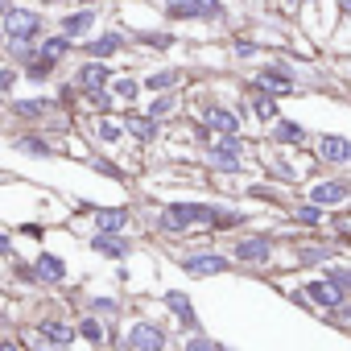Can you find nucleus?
I'll return each instance as SVG.
<instances>
[{
	"instance_id": "nucleus-1",
	"label": "nucleus",
	"mask_w": 351,
	"mask_h": 351,
	"mask_svg": "<svg viewBox=\"0 0 351 351\" xmlns=\"http://www.w3.org/2000/svg\"><path fill=\"white\" fill-rule=\"evenodd\" d=\"M157 13L169 25H228L223 0H157Z\"/></svg>"
},
{
	"instance_id": "nucleus-2",
	"label": "nucleus",
	"mask_w": 351,
	"mask_h": 351,
	"mask_svg": "<svg viewBox=\"0 0 351 351\" xmlns=\"http://www.w3.org/2000/svg\"><path fill=\"white\" fill-rule=\"evenodd\" d=\"M248 91H265V95L285 99V95H298L302 91V75H298V66L285 54H277V58L256 62V71L248 75Z\"/></svg>"
},
{
	"instance_id": "nucleus-3",
	"label": "nucleus",
	"mask_w": 351,
	"mask_h": 351,
	"mask_svg": "<svg viewBox=\"0 0 351 351\" xmlns=\"http://www.w3.org/2000/svg\"><path fill=\"white\" fill-rule=\"evenodd\" d=\"M50 29H54V21L46 17V9L25 5V0H17V5L0 17V38H5V42H38Z\"/></svg>"
},
{
	"instance_id": "nucleus-4",
	"label": "nucleus",
	"mask_w": 351,
	"mask_h": 351,
	"mask_svg": "<svg viewBox=\"0 0 351 351\" xmlns=\"http://www.w3.org/2000/svg\"><path fill=\"white\" fill-rule=\"evenodd\" d=\"M186 116L199 120V124H207L215 136H236V132H244V120H248L244 104H223V99H203Z\"/></svg>"
},
{
	"instance_id": "nucleus-5",
	"label": "nucleus",
	"mask_w": 351,
	"mask_h": 351,
	"mask_svg": "<svg viewBox=\"0 0 351 351\" xmlns=\"http://www.w3.org/2000/svg\"><path fill=\"white\" fill-rule=\"evenodd\" d=\"M5 112H9V120H13L17 128H42V124H46V116H50V112H58V104H54V95L34 91V95H13Z\"/></svg>"
},
{
	"instance_id": "nucleus-6",
	"label": "nucleus",
	"mask_w": 351,
	"mask_h": 351,
	"mask_svg": "<svg viewBox=\"0 0 351 351\" xmlns=\"http://www.w3.org/2000/svg\"><path fill=\"white\" fill-rule=\"evenodd\" d=\"M228 256H232V265H252V269H261V265H273V256H277V236H265V232L236 236Z\"/></svg>"
},
{
	"instance_id": "nucleus-7",
	"label": "nucleus",
	"mask_w": 351,
	"mask_h": 351,
	"mask_svg": "<svg viewBox=\"0 0 351 351\" xmlns=\"http://www.w3.org/2000/svg\"><path fill=\"white\" fill-rule=\"evenodd\" d=\"M124 351H169V330L153 318H132L120 335Z\"/></svg>"
},
{
	"instance_id": "nucleus-8",
	"label": "nucleus",
	"mask_w": 351,
	"mask_h": 351,
	"mask_svg": "<svg viewBox=\"0 0 351 351\" xmlns=\"http://www.w3.org/2000/svg\"><path fill=\"white\" fill-rule=\"evenodd\" d=\"M128 50H132V38H128V29H116V25L95 29L87 42H79V54L83 58H99V62H112V58H120Z\"/></svg>"
},
{
	"instance_id": "nucleus-9",
	"label": "nucleus",
	"mask_w": 351,
	"mask_h": 351,
	"mask_svg": "<svg viewBox=\"0 0 351 351\" xmlns=\"http://www.w3.org/2000/svg\"><path fill=\"white\" fill-rule=\"evenodd\" d=\"M54 29L66 34V38L79 46V42H87L95 29H104V9H62V13L54 17Z\"/></svg>"
},
{
	"instance_id": "nucleus-10",
	"label": "nucleus",
	"mask_w": 351,
	"mask_h": 351,
	"mask_svg": "<svg viewBox=\"0 0 351 351\" xmlns=\"http://www.w3.org/2000/svg\"><path fill=\"white\" fill-rule=\"evenodd\" d=\"M9 145H13V153L34 157V161H54V157H62V145H58L54 136H46L42 128H17V132L9 136Z\"/></svg>"
},
{
	"instance_id": "nucleus-11",
	"label": "nucleus",
	"mask_w": 351,
	"mask_h": 351,
	"mask_svg": "<svg viewBox=\"0 0 351 351\" xmlns=\"http://www.w3.org/2000/svg\"><path fill=\"white\" fill-rule=\"evenodd\" d=\"M66 79L79 87V95H83V91H108L112 79H116V66H112V62H99V58H79Z\"/></svg>"
},
{
	"instance_id": "nucleus-12",
	"label": "nucleus",
	"mask_w": 351,
	"mask_h": 351,
	"mask_svg": "<svg viewBox=\"0 0 351 351\" xmlns=\"http://www.w3.org/2000/svg\"><path fill=\"white\" fill-rule=\"evenodd\" d=\"M178 269L186 277H219V273H232V256L228 252H211V248H199V252H182L178 256Z\"/></svg>"
},
{
	"instance_id": "nucleus-13",
	"label": "nucleus",
	"mask_w": 351,
	"mask_h": 351,
	"mask_svg": "<svg viewBox=\"0 0 351 351\" xmlns=\"http://www.w3.org/2000/svg\"><path fill=\"white\" fill-rule=\"evenodd\" d=\"M265 141L273 145V149H310V128L306 124H298V120H289V116H281V120H273L269 128H265Z\"/></svg>"
},
{
	"instance_id": "nucleus-14",
	"label": "nucleus",
	"mask_w": 351,
	"mask_h": 351,
	"mask_svg": "<svg viewBox=\"0 0 351 351\" xmlns=\"http://www.w3.org/2000/svg\"><path fill=\"white\" fill-rule=\"evenodd\" d=\"M120 120H124V132H128V141H132V145H141V149L157 145V141H161V132H165V124H157V120H153V116H145L141 108H128V112H120Z\"/></svg>"
},
{
	"instance_id": "nucleus-15",
	"label": "nucleus",
	"mask_w": 351,
	"mask_h": 351,
	"mask_svg": "<svg viewBox=\"0 0 351 351\" xmlns=\"http://www.w3.org/2000/svg\"><path fill=\"white\" fill-rule=\"evenodd\" d=\"M351 199V182L347 178H318V182H310V191H306V203H314V207H322V211H335V207H343Z\"/></svg>"
},
{
	"instance_id": "nucleus-16",
	"label": "nucleus",
	"mask_w": 351,
	"mask_h": 351,
	"mask_svg": "<svg viewBox=\"0 0 351 351\" xmlns=\"http://www.w3.org/2000/svg\"><path fill=\"white\" fill-rule=\"evenodd\" d=\"M87 132H91L95 149H120V145H128V132H124L120 116H87Z\"/></svg>"
},
{
	"instance_id": "nucleus-17",
	"label": "nucleus",
	"mask_w": 351,
	"mask_h": 351,
	"mask_svg": "<svg viewBox=\"0 0 351 351\" xmlns=\"http://www.w3.org/2000/svg\"><path fill=\"white\" fill-rule=\"evenodd\" d=\"M310 145H314L318 165H351V136H343V132H318Z\"/></svg>"
},
{
	"instance_id": "nucleus-18",
	"label": "nucleus",
	"mask_w": 351,
	"mask_h": 351,
	"mask_svg": "<svg viewBox=\"0 0 351 351\" xmlns=\"http://www.w3.org/2000/svg\"><path fill=\"white\" fill-rule=\"evenodd\" d=\"M141 112L169 128V124H178V120L186 116V99H182V91H161V95H149V104H145Z\"/></svg>"
},
{
	"instance_id": "nucleus-19",
	"label": "nucleus",
	"mask_w": 351,
	"mask_h": 351,
	"mask_svg": "<svg viewBox=\"0 0 351 351\" xmlns=\"http://www.w3.org/2000/svg\"><path fill=\"white\" fill-rule=\"evenodd\" d=\"M161 306H165V314H169V318H178V326H182L186 335L203 330V326H199V310H195L191 293H182V289H165V293H161Z\"/></svg>"
},
{
	"instance_id": "nucleus-20",
	"label": "nucleus",
	"mask_w": 351,
	"mask_h": 351,
	"mask_svg": "<svg viewBox=\"0 0 351 351\" xmlns=\"http://www.w3.org/2000/svg\"><path fill=\"white\" fill-rule=\"evenodd\" d=\"M302 293H306L310 310H326V314H335V310L347 302V293H343L335 281H326V277H314V281H306V285H302Z\"/></svg>"
},
{
	"instance_id": "nucleus-21",
	"label": "nucleus",
	"mask_w": 351,
	"mask_h": 351,
	"mask_svg": "<svg viewBox=\"0 0 351 351\" xmlns=\"http://www.w3.org/2000/svg\"><path fill=\"white\" fill-rule=\"evenodd\" d=\"M91 228L99 236H124L132 228V207H91Z\"/></svg>"
},
{
	"instance_id": "nucleus-22",
	"label": "nucleus",
	"mask_w": 351,
	"mask_h": 351,
	"mask_svg": "<svg viewBox=\"0 0 351 351\" xmlns=\"http://www.w3.org/2000/svg\"><path fill=\"white\" fill-rule=\"evenodd\" d=\"M141 87L149 95H161V91H182L186 87V71L182 66H153L141 75Z\"/></svg>"
},
{
	"instance_id": "nucleus-23",
	"label": "nucleus",
	"mask_w": 351,
	"mask_h": 351,
	"mask_svg": "<svg viewBox=\"0 0 351 351\" xmlns=\"http://www.w3.org/2000/svg\"><path fill=\"white\" fill-rule=\"evenodd\" d=\"M240 104H244L248 120H256L261 128H269L273 120L285 116V112H281V99H277V95H265V91H248V99H240Z\"/></svg>"
},
{
	"instance_id": "nucleus-24",
	"label": "nucleus",
	"mask_w": 351,
	"mask_h": 351,
	"mask_svg": "<svg viewBox=\"0 0 351 351\" xmlns=\"http://www.w3.org/2000/svg\"><path fill=\"white\" fill-rule=\"evenodd\" d=\"M29 265H34V277H38V285H50V289L66 285V261H62L58 252H38Z\"/></svg>"
},
{
	"instance_id": "nucleus-25",
	"label": "nucleus",
	"mask_w": 351,
	"mask_h": 351,
	"mask_svg": "<svg viewBox=\"0 0 351 351\" xmlns=\"http://www.w3.org/2000/svg\"><path fill=\"white\" fill-rule=\"evenodd\" d=\"M228 58L232 62H265L269 58V46L252 34H232L228 38Z\"/></svg>"
},
{
	"instance_id": "nucleus-26",
	"label": "nucleus",
	"mask_w": 351,
	"mask_h": 351,
	"mask_svg": "<svg viewBox=\"0 0 351 351\" xmlns=\"http://www.w3.org/2000/svg\"><path fill=\"white\" fill-rule=\"evenodd\" d=\"M128 38H132V50L141 46V50H153V54H169L173 46L182 42L178 34H173V29H132Z\"/></svg>"
},
{
	"instance_id": "nucleus-27",
	"label": "nucleus",
	"mask_w": 351,
	"mask_h": 351,
	"mask_svg": "<svg viewBox=\"0 0 351 351\" xmlns=\"http://www.w3.org/2000/svg\"><path fill=\"white\" fill-rule=\"evenodd\" d=\"M38 54H42V58H50V62H58V66H66V58H71V54H79V46H75L66 34L50 29V34H42V38H38Z\"/></svg>"
},
{
	"instance_id": "nucleus-28",
	"label": "nucleus",
	"mask_w": 351,
	"mask_h": 351,
	"mask_svg": "<svg viewBox=\"0 0 351 351\" xmlns=\"http://www.w3.org/2000/svg\"><path fill=\"white\" fill-rule=\"evenodd\" d=\"M34 335H42V339L54 343V347H71V343L79 339L75 322H66V318H38V322H34Z\"/></svg>"
},
{
	"instance_id": "nucleus-29",
	"label": "nucleus",
	"mask_w": 351,
	"mask_h": 351,
	"mask_svg": "<svg viewBox=\"0 0 351 351\" xmlns=\"http://www.w3.org/2000/svg\"><path fill=\"white\" fill-rule=\"evenodd\" d=\"M58 71H62L58 62H50V58L34 54V58L21 66V83H29L34 91H42V87H50V83H54V75H58Z\"/></svg>"
},
{
	"instance_id": "nucleus-30",
	"label": "nucleus",
	"mask_w": 351,
	"mask_h": 351,
	"mask_svg": "<svg viewBox=\"0 0 351 351\" xmlns=\"http://www.w3.org/2000/svg\"><path fill=\"white\" fill-rule=\"evenodd\" d=\"M112 95L120 99V112H128V108H141V95H145V87H141V75H124V71H116V79H112Z\"/></svg>"
},
{
	"instance_id": "nucleus-31",
	"label": "nucleus",
	"mask_w": 351,
	"mask_h": 351,
	"mask_svg": "<svg viewBox=\"0 0 351 351\" xmlns=\"http://www.w3.org/2000/svg\"><path fill=\"white\" fill-rule=\"evenodd\" d=\"M87 248L99 252L104 261H128V256H132V240H128V236H99V232H95V236L87 240Z\"/></svg>"
},
{
	"instance_id": "nucleus-32",
	"label": "nucleus",
	"mask_w": 351,
	"mask_h": 351,
	"mask_svg": "<svg viewBox=\"0 0 351 351\" xmlns=\"http://www.w3.org/2000/svg\"><path fill=\"white\" fill-rule=\"evenodd\" d=\"M79 112H87V116H120V99L112 95V87L108 91H83Z\"/></svg>"
},
{
	"instance_id": "nucleus-33",
	"label": "nucleus",
	"mask_w": 351,
	"mask_h": 351,
	"mask_svg": "<svg viewBox=\"0 0 351 351\" xmlns=\"http://www.w3.org/2000/svg\"><path fill=\"white\" fill-rule=\"evenodd\" d=\"M108 326H112V322H104V318H95V314H83V318L75 322V330H79V339H83L87 347H108Z\"/></svg>"
},
{
	"instance_id": "nucleus-34",
	"label": "nucleus",
	"mask_w": 351,
	"mask_h": 351,
	"mask_svg": "<svg viewBox=\"0 0 351 351\" xmlns=\"http://www.w3.org/2000/svg\"><path fill=\"white\" fill-rule=\"evenodd\" d=\"M203 153H211V157H248V136H244V132H236V136H215Z\"/></svg>"
},
{
	"instance_id": "nucleus-35",
	"label": "nucleus",
	"mask_w": 351,
	"mask_h": 351,
	"mask_svg": "<svg viewBox=\"0 0 351 351\" xmlns=\"http://www.w3.org/2000/svg\"><path fill=\"white\" fill-rule=\"evenodd\" d=\"M203 165L211 173H219V178H240V173H248V161L244 157H211V153H199Z\"/></svg>"
},
{
	"instance_id": "nucleus-36",
	"label": "nucleus",
	"mask_w": 351,
	"mask_h": 351,
	"mask_svg": "<svg viewBox=\"0 0 351 351\" xmlns=\"http://www.w3.org/2000/svg\"><path fill=\"white\" fill-rule=\"evenodd\" d=\"M293 261L298 265H330L335 261V244H298Z\"/></svg>"
},
{
	"instance_id": "nucleus-37",
	"label": "nucleus",
	"mask_w": 351,
	"mask_h": 351,
	"mask_svg": "<svg viewBox=\"0 0 351 351\" xmlns=\"http://www.w3.org/2000/svg\"><path fill=\"white\" fill-rule=\"evenodd\" d=\"M289 219H293L298 228H322V223H326V211L314 207V203H298V207H289Z\"/></svg>"
},
{
	"instance_id": "nucleus-38",
	"label": "nucleus",
	"mask_w": 351,
	"mask_h": 351,
	"mask_svg": "<svg viewBox=\"0 0 351 351\" xmlns=\"http://www.w3.org/2000/svg\"><path fill=\"white\" fill-rule=\"evenodd\" d=\"M87 165H91L95 173H104V178H112V182H124V178H128V169H124L120 161L104 157V153H91V157H87Z\"/></svg>"
},
{
	"instance_id": "nucleus-39",
	"label": "nucleus",
	"mask_w": 351,
	"mask_h": 351,
	"mask_svg": "<svg viewBox=\"0 0 351 351\" xmlns=\"http://www.w3.org/2000/svg\"><path fill=\"white\" fill-rule=\"evenodd\" d=\"M17 87H21V71L13 66V62H5V58H0V99H13L17 95Z\"/></svg>"
},
{
	"instance_id": "nucleus-40",
	"label": "nucleus",
	"mask_w": 351,
	"mask_h": 351,
	"mask_svg": "<svg viewBox=\"0 0 351 351\" xmlns=\"http://www.w3.org/2000/svg\"><path fill=\"white\" fill-rule=\"evenodd\" d=\"M87 306H91V314H95V318H104V322H116V318H120V302H116V298H108V293L91 298Z\"/></svg>"
},
{
	"instance_id": "nucleus-41",
	"label": "nucleus",
	"mask_w": 351,
	"mask_h": 351,
	"mask_svg": "<svg viewBox=\"0 0 351 351\" xmlns=\"http://www.w3.org/2000/svg\"><path fill=\"white\" fill-rule=\"evenodd\" d=\"M182 351H228V347H223V343H215V339H207L203 330H195V335H186Z\"/></svg>"
},
{
	"instance_id": "nucleus-42",
	"label": "nucleus",
	"mask_w": 351,
	"mask_h": 351,
	"mask_svg": "<svg viewBox=\"0 0 351 351\" xmlns=\"http://www.w3.org/2000/svg\"><path fill=\"white\" fill-rule=\"evenodd\" d=\"M326 281H335V285L351 298V265H330V269H326Z\"/></svg>"
},
{
	"instance_id": "nucleus-43",
	"label": "nucleus",
	"mask_w": 351,
	"mask_h": 351,
	"mask_svg": "<svg viewBox=\"0 0 351 351\" xmlns=\"http://www.w3.org/2000/svg\"><path fill=\"white\" fill-rule=\"evenodd\" d=\"M310 5H318V0H277V9H281L285 17H298V13H306Z\"/></svg>"
},
{
	"instance_id": "nucleus-44",
	"label": "nucleus",
	"mask_w": 351,
	"mask_h": 351,
	"mask_svg": "<svg viewBox=\"0 0 351 351\" xmlns=\"http://www.w3.org/2000/svg\"><path fill=\"white\" fill-rule=\"evenodd\" d=\"M0 256H9V261H17V256H13V236H9V232H0Z\"/></svg>"
},
{
	"instance_id": "nucleus-45",
	"label": "nucleus",
	"mask_w": 351,
	"mask_h": 351,
	"mask_svg": "<svg viewBox=\"0 0 351 351\" xmlns=\"http://www.w3.org/2000/svg\"><path fill=\"white\" fill-rule=\"evenodd\" d=\"M71 5H75V9H104L108 0H71Z\"/></svg>"
},
{
	"instance_id": "nucleus-46",
	"label": "nucleus",
	"mask_w": 351,
	"mask_h": 351,
	"mask_svg": "<svg viewBox=\"0 0 351 351\" xmlns=\"http://www.w3.org/2000/svg\"><path fill=\"white\" fill-rule=\"evenodd\" d=\"M0 351H25V343H17V339H0Z\"/></svg>"
},
{
	"instance_id": "nucleus-47",
	"label": "nucleus",
	"mask_w": 351,
	"mask_h": 351,
	"mask_svg": "<svg viewBox=\"0 0 351 351\" xmlns=\"http://www.w3.org/2000/svg\"><path fill=\"white\" fill-rule=\"evenodd\" d=\"M335 9H339V17H347V21H351V0H335Z\"/></svg>"
},
{
	"instance_id": "nucleus-48",
	"label": "nucleus",
	"mask_w": 351,
	"mask_h": 351,
	"mask_svg": "<svg viewBox=\"0 0 351 351\" xmlns=\"http://www.w3.org/2000/svg\"><path fill=\"white\" fill-rule=\"evenodd\" d=\"M38 9H58V5H66V0H34Z\"/></svg>"
},
{
	"instance_id": "nucleus-49",
	"label": "nucleus",
	"mask_w": 351,
	"mask_h": 351,
	"mask_svg": "<svg viewBox=\"0 0 351 351\" xmlns=\"http://www.w3.org/2000/svg\"><path fill=\"white\" fill-rule=\"evenodd\" d=\"M347 71H351V66H347Z\"/></svg>"
}]
</instances>
